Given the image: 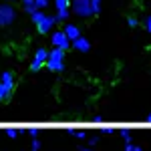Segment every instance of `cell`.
<instances>
[{
	"instance_id": "1",
	"label": "cell",
	"mask_w": 151,
	"mask_h": 151,
	"mask_svg": "<svg viewBox=\"0 0 151 151\" xmlns=\"http://www.w3.org/2000/svg\"><path fill=\"white\" fill-rule=\"evenodd\" d=\"M50 73H60L65 70V50L63 48H52L48 52V60L45 65Z\"/></svg>"
},
{
	"instance_id": "2",
	"label": "cell",
	"mask_w": 151,
	"mask_h": 151,
	"mask_svg": "<svg viewBox=\"0 0 151 151\" xmlns=\"http://www.w3.org/2000/svg\"><path fill=\"white\" fill-rule=\"evenodd\" d=\"M16 20V10L12 4H0V26H10Z\"/></svg>"
},
{
	"instance_id": "3",
	"label": "cell",
	"mask_w": 151,
	"mask_h": 151,
	"mask_svg": "<svg viewBox=\"0 0 151 151\" xmlns=\"http://www.w3.org/2000/svg\"><path fill=\"white\" fill-rule=\"evenodd\" d=\"M73 12L81 18H89L93 16V8H91V0H73Z\"/></svg>"
},
{
	"instance_id": "4",
	"label": "cell",
	"mask_w": 151,
	"mask_h": 151,
	"mask_svg": "<svg viewBox=\"0 0 151 151\" xmlns=\"http://www.w3.org/2000/svg\"><path fill=\"white\" fill-rule=\"evenodd\" d=\"M50 42H52V47H55V48H63V50L70 48V40H69V36L65 35V30H57V32H52V35H50Z\"/></svg>"
},
{
	"instance_id": "5",
	"label": "cell",
	"mask_w": 151,
	"mask_h": 151,
	"mask_svg": "<svg viewBox=\"0 0 151 151\" xmlns=\"http://www.w3.org/2000/svg\"><path fill=\"white\" fill-rule=\"evenodd\" d=\"M0 83H2L4 89H6V99H10L12 93H14V75H12L10 70H4V73L0 75Z\"/></svg>"
},
{
	"instance_id": "6",
	"label": "cell",
	"mask_w": 151,
	"mask_h": 151,
	"mask_svg": "<svg viewBox=\"0 0 151 151\" xmlns=\"http://www.w3.org/2000/svg\"><path fill=\"white\" fill-rule=\"evenodd\" d=\"M55 24H57V18H55V16H45L40 22L36 24V30H38L40 35H48V32L52 30Z\"/></svg>"
},
{
	"instance_id": "7",
	"label": "cell",
	"mask_w": 151,
	"mask_h": 151,
	"mask_svg": "<svg viewBox=\"0 0 151 151\" xmlns=\"http://www.w3.org/2000/svg\"><path fill=\"white\" fill-rule=\"evenodd\" d=\"M70 47L75 48V50H79V52H89V50H91V42H89L85 36H79L77 40L70 42Z\"/></svg>"
},
{
	"instance_id": "8",
	"label": "cell",
	"mask_w": 151,
	"mask_h": 151,
	"mask_svg": "<svg viewBox=\"0 0 151 151\" xmlns=\"http://www.w3.org/2000/svg\"><path fill=\"white\" fill-rule=\"evenodd\" d=\"M63 30H65V35L69 36L70 42H73V40H77V38L81 36V28H79V26H75V24H67Z\"/></svg>"
},
{
	"instance_id": "9",
	"label": "cell",
	"mask_w": 151,
	"mask_h": 151,
	"mask_svg": "<svg viewBox=\"0 0 151 151\" xmlns=\"http://www.w3.org/2000/svg\"><path fill=\"white\" fill-rule=\"evenodd\" d=\"M35 63H38V65H47V60H48V50H45V48H36V52H35V58H32Z\"/></svg>"
},
{
	"instance_id": "10",
	"label": "cell",
	"mask_w": 151,
	"mask_h": 151,
	"mask_svg": "<svg viewBox=\"0 0 151 151\" xmlns=\"http://www.w3.org/2000/svg\"><path fill=\"white\" fill-rule=\"evenodd\" d=\"M22 8L28 14H32V12H36L38 8H36V0H22Z\"/></svg>"
},
{
	"instance_id": "11",
	"label": "cell",
	"mask_w": 151,
	"mask_h": 151,
	"mask_svg": "<svg viewBox=\"0 0 151 151\" xmlns=\"http://www.w3.org/2000/svg\"><path fill=\"white\" fill-rule=\"evenodd\" d=\"M69 16H70V10H69V8H63V10H57V14H55L57 22H60V20H67Z\"/></svg>"
},
{
	"instance_id": "12",
	"label": "cell",
	"mask_w": 151,
	"mask_h": 151,
	"mask_svg": "<svg viewBox=\"0 0 151 151\" xmlns=\"http://www.w3.org/2000/svg\"><path fill=\"white\" fill-rule=\"evenodd\" d=\"M45 16H47V14H45V10H36V12H32V14H30V20H32L35 24H38L42 18H45Z\"/></svg>"
},
{
	"instance_id": "13",
	"label": "cell",
	"mask_w": 151,
	"mask_h": 151,
	"mask_svg": "<svg viewBox=\"0 0 151 151\" xmlns=\"http://www.w3.org/2000/svg\"><path fill=\"white\" fill-rule=\"evenodd\" d=\"M101 6H103V0H91V8H93V14H99V12H101Z\"/></svg>"
},
{
	"instance_id": "14",
	"label": "cell",
	"mask_w": 151,
	"mask_h": 151,
	"mask_svg": "<svg viewBox=\"0 0 151 151\" xmlns=\"http://www.w3.org/2000/svg\"><path fill=\"white\" fill-rule=\"evenodd\" d=\"M67 131H69V135L77 137V139H87V133L85 131H75V129H67Z\"/></svg>"
},
{
	"instance_id": "15",
	"label": "cell",
	"mask_w": 151,
	"mask_h": 151,
	"mask_svg": "<svg viewBox=\"0 0 151 151\" xmlns=\"http://www.w3.org/2000/svg\"><path fill=\"white\" fill-rule=\"evenodd\" d=\"M55 6H57V10H63V8H69L70 2L69 0H55Z\"/></svg>"
},
{
	"instance_id": "16",
	"label": "cell",
	"mask_w": 151,
	"mask_h": 151,
	"mask_svg": "<svg viewBox=\"0 0 151 151\" xmlns=\"http://www.w3.org/2000/svg\"><path fill=\"white\" fill-rule=\"evenodd\" d=\"M125 151H143V149L139 145H135L133 141H129V143H125Z\"/></svg>"
},
{
	"instance_id": "17",
	"label": "cell",
	"mask_w": 151,
	"mask_h": 151,
	"mask_svg": "<svg viewBox=\"0 0 151 151\" xmlns=\"http://www.w3.org/2000/svg\"><path fill=\"white\" fill-rule=\"evenodd\" d=\"M48 4H50L48 0H36V8H38V10H47Z\"/></svg>"
},
{
	"instance_id": "18",
	"label": "cell",
	"mask_w": 151,
	"mask_h": 151,
	"mask_svg": "<svg viewBox=\"0 0 151 151\" xmlns=\"http://www.w3.org/2000/svg\"><path fill=\"white\" fill-rule=\"evenodd\" d=\"M40 149V141L38 137H32V143H30V151H38Z\"/></svg>"
},
{
	"instance_id": "19",
	"label": "cell",
	"mask_w": 151,
	"mask_h": 151,
	"mask_svg": "<svg viewBox=\"0 0 151 151\" xmlns=\"http://www.w3.org/2000/svg\"><path fill=\"white\" fill-rule=\"evenodd\" d=\"M127 24L131 26V28H137V26H139V20H137L135 16H129V18H127Z\"/></svg>"
},
{
	"instance_id": "20",
	"label": "cell",
	"mask_w": 151,
	"mask_h": 151,
	"mask_svg": "<svg viewBox=\"0 0 151 151\" xmlns=\"http://www.w3.org/2000/svg\"><path fill=\"white\" fill-rule=\"evenodd\" d=\"M121 137L125 139V143L131 141V133H129V129H121Z\"/></svg>"
},
{
	"instance_id": "21",
	"label": "cell",
	"mask_w": 151,
	"mask_h": 151,
	"mask_svg": "<svg viewBox=\"0 0 151 151\" xmlns=\"http://www.w3.org/2000/svg\"><path fill=\"white\" fill-rule=\"evenodd\" d=\"M4 133H6V135H8L10 139H14V137L18 135V129H4Z\"/></svg>"
},
{
	"instance_id": "22",
	"label": "cell",
	"mask_w": 151,
	"mask_h": 151,
	"mask_svg": "<svg viewBox=\"0 0 151 151\" xmlns=\"http://www.w3.org/2000/svg\"><path fill=\"white\" fill-rule=\"evenodd\" d=\"M2 101H6V89H4V85L0 83V103Z\"/></svg>"
},
{
	"instance_id": "23",
	"label": "cell",
	"mask_w": 151,
	"mask_h": 151,
	"mask_svg": "<svg viewBox=\"0 0 151 151\" xmlns=\"http://www.w3.org/2000/svg\"><path fill=\"white\" fill-rule=\"evenodd\" d=\"M145 30H147V32L151 35V14L147 16V18H145Z\"/></svg>"
},
{
	"instance_id": "24",
	"label": "cell",
	"mask_w": 151,
	"mask_h": 151,
	"mask_svg": "<svg viewBox=\"0 0 151 151\" xmlns=\"http://www.w3.org/2000/svg\"><path fill=\"white\" fill-rule=\"evenodd\" d=\"M28 133H30V137H38V127H30Z\"/></svg>"
},
{
	"instance_id": "25",
	"label": "cell",
	"mask_w": 151,
	"mask_h": 151,
	"mask_svg": "<svg viewBox=\"0 0 151 151\" xmlns=\"http://www.w3.org/2000/svg\"><path fill=\"white\" fill-rule=\"evenodd\" d=\"M103 121H105L103 115H95V117H93V123H103Z\"/></svg>"
},
{
	"instance_id": "26",
	"label": "cell",
	"mask_w": 151,
	"mask_h": 151,
	"mask_svg": "<svg viewBox=\"0 0 151 151\" xmlns=\"http://www.w3.org/2000/svg\"><path fill=\"white\" fill-rule=\"evenodd\" d=\"M97 143H99V139H97V137H91V139H89V145H91V149H93Z\"/></svg>"
},
{
	"instance_id": "27",
	"label": "cell",
	"mask_w": 151,
	"mask_h": 151,
	"mask_svg": "<svg viewBox=\"0 0 151 151\" xmlns=\"http://www.w3.org/2000/svg\"><path fill=\"white\" fill-rule=\"evenodd\" d=\"M79 151H93L91 147H79Z\"/></svg>"
},
{
	"instance_id": "28",
	"label": "cell",
	"mask_w": 151,
	"mask_h": 151,
	"mask_svg": "<svg viewBox=\"0 0 151 151\" xmlns=\"http://www.w3.org/2000/svg\"><path fill=\"white\" fill-rule=\"evenodd\" d=\"M145 121H147V123H151V113H149L147 117H145Z\"/></svg>"
}]
</instances>
